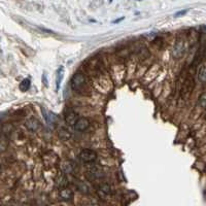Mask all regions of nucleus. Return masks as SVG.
I'll list each match as a JSON object with an SVG mask.
<instances>
[{"mask_svg": "<svg viewBox=\"0 0 206 206\" xmlns=\"http://www.w3.org/2000/svg\"><path fill=\"white\" fill-rule=\"evenodd\" d=\"M71 89L78 94H88L89 86H88V80L84 73L78 72L72 76L70 82Z\"/></svg>", "mask_w": 206, "mask_h": 206, "instance_id": "1", "label": "nucleus"}, {"mask_svg": "<svg viewBox=\"0 0 206 206\" xmlns=\"http://www.w3.org/2000/svg\"><path fill=\"white\" fill-rule=\"evenodd\" d=\"M42 162L45 167H54L59 163V157L56 153L50 151L42 156Z\"/></svg>", "mask_w": 206, "mask_h": 206, "instance_id": "2", "label": "nucleus"}, {"mask_svg": "<svg viewBox=\"0 0 206 206\" xmlns=\"http://www.w3.org/2000/svg\"><path fill=\"white\" fill-rule=\"evenodd\" d=\"M80 159L84 163H93L97 159V154L92 149H82L80 153Z\"/></svg>", "mask_w": 206, "mask_h": 206, "instance_id": "3", "label": "nucleus"}, {"mask_svg": "<svg viewBox=\"0 0 206 206\" xmlns=\"http://www.w3.org/2000/svg\"><path fill=\"white\" fill-rule=\"evenodd\" d=\"M90 126V121L87 119V117H78V121L75 122V124H74V129H75L76 131H78V132H82V131L87 130V129L89 128Z\"/></svg>", "mask_w": 206, "mask_h": 206, "instance_id": "4", "label": "nucleus"}, {"mask_svg": "<svg viewBox=\"0 0 206 206\" xmlns=\"http://www.w3.org/2000/svg\"><path fill=\"white\" fill-rule=\"evenodd\" d=\"M58 196H59V198H60V200H62V201H70V200H72L73 198V192L70 190V189L66 188V186H64V188H61L60 191H59V193H58Z\"/></svg>", "mask_w": 206, "mask_h": 206, "instance_id": "5", "label": "nucleus"}, {"mask_svg": "<svg viewBox=\"0 0 206 206\" xmlns=\"http://www.w3.org/2000/svg\"><path fill=\"white\" fill-rule=\"evenodd\" d=\"M78 117H78V115L75 111L69 110L65 113V122H66V124H68L69 126H74V124H75V122L78 121Z\"/></svg>", "mask_w": 206, "mask_h": 206, "instance_id": "6", "label": "nucleus"}, {"mask_svg": "<svg viewBox=\"0 0 206 206\" xmlns=\"http://www.w3.org/2000/svg\"><path fill=\"white\" fill-rule=\"evenodd\" d=\"M184 43H182V41H177L176 43H175V45L173 47V50H172L173 58H175V59H179V58L182 56V54H184Z\"/></svg>", "mask_w": 206, "mask_h": 206, "instance_id": "7", "label": "nucleus"}, {"mask_svg": "<svg viewBox=\"0 0 206 206\" xmlns=\"http://www.w3.org/2000/svg\"><path fill=\"white\" fill-rule=\"evenodd\" d=\"M193 87H194V80L191 78H186L182 87V95L184 96L186 94H190L192 92V90H193Z\"/></svg>", "mask_w": 206, "mask_h": 206, "instance_id": "8", "label": "nucleus"}, {"mask_svg": "<svg viewBox=\"0 0 206 206\" xmlns=\"http://www.w3.org/2000/svg\"><path fill=\"white\" fill-rule=\"evenodd\" d=\"M26 127L28 130L32 131V132H37L40 128H41V125L35 119H30L26 122Z\"/></svg>", "mask_w": 206, "mask_h": 206, "instance_id": "9", "label": "nucleus"}, {"mask_svg": "<svg viewBox=\"0 0 206 206\" xmlns=\"http://www.w3.org/2000/svg\"><path fill=\"white\" fill-rule=\"evenodd\" d=\"M74 163L72 161H69V160H66L62 163L61 165V168H62L63 173H66V174H69V173H72L73 170H74Z\"/></svg>", "mask_w": 206, "mask_h": 206, "instance_id": "10", "label": "nucleus"}, {"mask_svg": "<svg viewBox=\"0 0 206 206\" xmlns=\"http://www.w3.org/2000/svg\"><path fill=\"white\" fill-rule=\"evenodd\" d=\"M198 78L200 82H206V63H202L199 67H198Z\"/></svg>", "mask_w": 206, "mask_h": 206, "instance_id": "11", "label": "nucleus"}, {"mask_svg": "<svg viewBox=\"0 0 206 206\" xmlns=\"http://www.w3.org/2000/svg\"><path fill=\"white\" fill-rule=\"evenodd\" d=\"M99 191L105 195H109V194L112 193V188L108 184H102L99 186Z\"/></svg>", "mask_w": 206, "mask_h": 206, "instance_id": "12", "label": "nucleus"}, {"mask_svg": "<svg viewBox=\"0 0 206 206\" xmlns=\"http://www.w3.org/2000/svg\"><path fill=\"white\" fill-rule=\"evenodd\" d=\"M56 184H57V186H59V188H64V186H66L67 184V179L66 177H65L64 175L61 174L59 175V176H57V178H56Z\"/></svg>", "mask_w": 206, "mask_h": 206, "instance_id": "13", "label": "nucleus"}, {"mask_svg": "<svg viewBox=\"0 0 206 206\" xmlns=\"http://www.w3.org/2000/svg\"><path fill=\"white\" fill-rule=\"evenodd\" d=\"M30 86H31V80L29 78H25L20 84V90L22 92H27L29 90V88H30Z\"/></svg>", "mask_w": 206, "mask_h": 206, "instance_id": "14", "label": "nucleus"}, {"mask_svg": "<svg viewBox=\"0 0 206 206\" xmlns=\"http://www.w3.org/2000/svg\"><path fill=\"white\" fill-rule=\"evenodd\" d=\"M63 72H64V68H63V66H60L57 70V90L60 89L61 80L63 78Z\"/></svg>", "mask_w": 206, "mask_h": 206, "instance_id": "15", "label": "nucleus"}, {"mask_svg": "<svg viewBox=\"0 0 206 206\" xmlns=\"http://www.w3.org/2000/svg\"><path fill=\"white\" fill-rule=\"evenodd\" d=\"M7 145H8V140L5 137V135H0V151H5L7 149Z\"/></svg>", "mask_w": 206, "mask_h": 206, "instance_id": "16", "label": "nucleus"}, {"mask_svg": "<svg viewBox=\"0 0 206 206\" xmlns=\"http://www.w3.org/2000/svg\"><path fill=\"white\" fill-rule=\"evenodd\" d=\"M58 134H59L60 138H62V139H69V138H70V136H71L70 133H69L66 129H60V130H59V132H58Z\"/></svg>", "mask_w": 206, "mask_h": 206, "instance_id": "17", "label": "nucleus"}, {"mask_svg": "<svg viewBox=\"0 0 206 206\" xmlns=\"http://www.w3.org/2000/svg\"><path fill=\"white\" fill-rule=\"evenodd\" d=\"M199 104L201 105L202 107H205L206 106V93H204L203 95L200 97L199 99Z\"/></svg>", "mask_w": 206, "mask_h": 206, "instance_id": "18", "label": "nucleus"}, {"mask_svg": "<svg viewBox=\"0 0 206 206\" xmlns=\"http://www.w3.org/2000/svg\"><path fill=\"white\" fill-rule=\"evenodd\" d=\"M188 13V9H184V10H180L178 11V13H175V17H180V16H184V15H186V13Z\"/></svg>", "mask_w": 206, "mask_h": 206, "instance_id": "19", "label": "nucleus"}, {"mask_svg": "<svg viewBox=\"0 0 206 206\" xmlns=\"http://www.w3.org/2000/svg\"><path fill=\"white\" fill-rule=\"evenodd\" d=\"M204 31L206 32V25H205V26H204Z\"/></svg>", "mask_w": 206, "mask_h": 206, "instance_id": "20", "label": "nucleus"}, {"mask_svg": "<svg viewBox=\"0 0 206 206\" xmlns=\"http://www.w3.org/2000/svg\"><path fill=\"white\" fill-rule=\"evenodd\" d=\"M0 173H1V168H0Z\"/></svg>", "mask_w": 206, "mask_h": 206, "instance_id": "21", "label": "nucleus"}]
</instances>
